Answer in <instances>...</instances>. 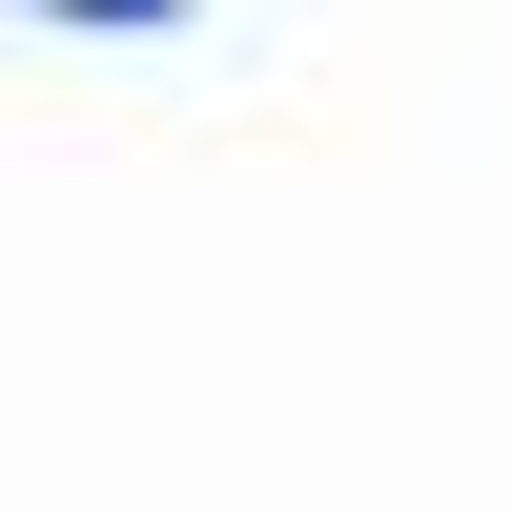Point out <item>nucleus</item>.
Here are the masks:
<instances>
[{
	"instance_id": "nucleus-1",
	"label": "nucleus",
	"mask_w": 512,
	"mask_h": 512,
	"mask_svg": "<svg viewBox=\"0 0 512 512\" xmlns=\"http://www.w3.org/2000/svg\"><path fill=\"white\" fill-rule=\"evenodd\" d=\"M41 21H62V41H185L205 0H41Z\"/></svg>"
}]
</instances>
